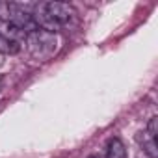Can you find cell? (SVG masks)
Listing matches in <instances>:
<instances>
[{"label": "cell", "instance_id": "8", "mask_svg": "<svg viewBox=\"0 0 158 158\" xmlns=\"http://www.w3.org/2000/svg\"><path fill=\"white\" fill-rule=\"evenodd\" d=\"M91 158H97V156H91Z\"/></svg>", "mask_w": 158, "mask_h": 158}, {"label": "cell", "instance_id": "3", "mask_svg": "<svg viewBox=\"0 0 158 158\" xmlns=\"http://www.w3.org/2000/svg\"><path fill=\"white\" fill-rule=\"evenodd\" d=\"M139 147L143 149V152L149 156V158H158V145H156V138L149 136L147 132H138L136 136Z\"/></svg>", "mask_w": 158, "mask_h": 158}, {"label": "cell", "instance_id": "1", "mask_svg": "<svg viewBox=\"0 0 158 158\" xmlns=\"http://www.w3.org/2000/svg\"><path fill=\"white\" fill-rule=\"evenodd\" d=\"M32 17L39 30L56 34L61 26H65L74 17V10L63 2H43L34 6Z\"/></svg>", "mask_w": 158, "mask_h": 158}, {"label": "cell", "instance_id": "7", "mask_svg": "<svg viewBox=\"0 0 158 158\" xmlns=\"http://www.w3.org/2000/svg\"><path fill=\"white\" fill-rule=\"evenodd\" d=\"M4 63V54H0V65Z\"/></svg>", "mask_w": 158, "mask_h": 158}, {"label": "cell", "instance_id": "2", "mask_svg": "<svg viewBox=\"0 0 158 158\" xmlns=\"http://www.w3.org/2000/svg\"><path fill=\"white\" fill-rule=\"evenodd\" d=\"M26 37V48L30 52V56L34 60H39V61H47L50 60L56 50H58V35L52 34V32H45V30H34L30 34L24 35Z\"/></svg>", "mask_w": 158, "mask_h": 158}, {"label": "cell", "instance_id": "6", "mask_svg": "<svg viewBox=\"0 0 158 158\" xmlns=\"http://www.w3.org/2000/svg\"><path fill=\"white\" fill-rule=\"evenodd\" d=\"M145 132H147L149 136L156 138V134H158V117H156V115L149 119V123H147V130H145Z\"/></svg>", "mask_w": 158, "mask_h": 158}, {"label": "cell", "instance_id": "4", "mask_svg": "<svg viewBox=\"0 0 158 158\" xmlns=\"http://www.w3.org/2000/svg\"><path fill=\"white\" fill-rule=\"evenodd\" d=\"M108 158H128V152H127V147L125 143L119 139V138H112L108 141Z\"/></svg>", "mask_w": 158, "mask_h": 158}, {"label": "cell", "instance_id": "5", "mask_svg": "<svg viewBox=\"0 0 158 158\" xmlns=\"http://www.w3.org/2000/svg\"><path fill=\"white\" fill-rule=\"evenodd\" d=\"M19 43L17 41H10V39H6V37H2L0 35V54H4V52H10V54H15V52H19Z\"/></svg>", "mask_w": 158, "mask_h": 158}]
</instances>
